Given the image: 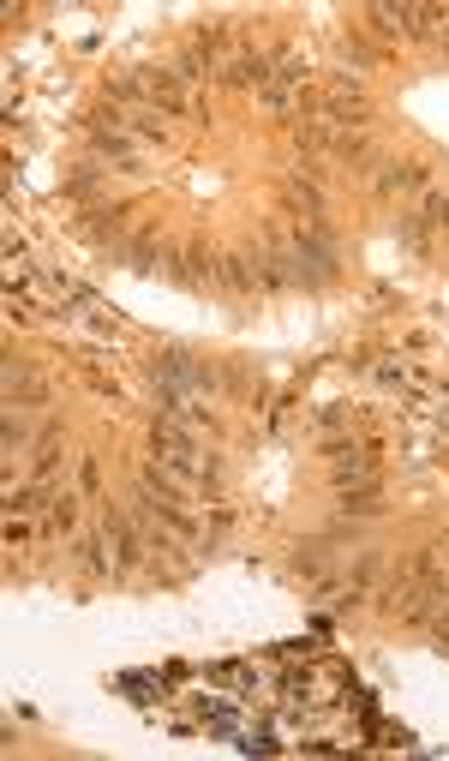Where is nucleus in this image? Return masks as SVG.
<instances>
[{
  "instance_id": "obj_1",
  "label": "nucleus",
  "mask_w": 449,
  "mask_h": 761,
  "mask_svg": "<svg viewBox=\"0 0 449 761\" xmlns=\"http://www.w3.org/2000/svg\"><path fill=\"white\" fill-rule=\"evenodd\" d=\"M174 276H180V288H210V282H222V252H210V240H186Z\"/></svg>"
},
{
  "instance_id": "obj_2",
  "label": "nucleus",
  "mask_w": 449,
  "mask_h": 761,
  "mask_svg": "<svg viewBox=\"0 0 449 761\" xmlns=\"http://www.w3.org/2000/svg\"><path fill=\"white\" fill-rule=\"evenodd\" d=\"M102 540H108V552H114V564H120V570H132V564H138V534H132V522H126V516H114V510H108V516H102Z\"/></svg>"
},
{
  "instance_id": "obj_3",
  "label": "nucleus",
  "mask_w": 449,
  "mask_h": 761,
  "mask_svg": "<svg viewBox=\"0 0 449 761\" xmlns=\"http://www.w3.org/2000/svg\"><path fill=\"white\" fill-rule=\"evenodd\" d=\"M222 288L258 294V264H252V252H222Z\"/></svg>"
},
{
  "instance_id": "obj_4",
  "label": "nucleus",
  "mask_w": 449,
  "mask_h": 761,
  "mask_svg": "<svg viewBox=\"0 0 449 761\" xmlns=\"http://www.w3.org/2000/svg\"><path fill=\"white\" fill-rule=\"evenodd\" d=\"M270 66H276L270 54L246 48V54H234V60H228V78H234V84H264V78H270Z\"/></svg>"
},
{
  "instance_id": "obj_5",
  "label": "nucleus",
  "mask_w": 449,
  "mask_h": 761,
  "mask_svg": "<svg viewBox=\"0 0 449 761\" xmlns=\"http://www.w3.org/2000/svg\"><path fill=\"white\" fill-rule=\"evenodd\" d=\"M408 186H420V168L414 162H384L378 168V192H408Z\"/></svg>"
},
{
  "instance_id": "obj_6",
  "label": "nucleus",
  "mask_w": 449,
  "mask_h": 761,
  "mask_svg": "<svg viewBox=\"0 0 449 761\" xmlns=\"http://www.w3.org/2000/svg\"><path fill=\"white\" fill-rule=\"evenodd\" d=\"M420 222H426V228H449V186H426V198H420Z\"/></svg>"
},
{
  "instance_id": "obj_7",
  "label": "nucleus",
  "mask_w": 449,
  "mask_h": 761,
  "mask_svg": "<svg viewBox=\"0 0 449 761\" xmlns=\"http://www.w3.org/2000/svg\"><path fill=\"white\" fill-rule=\"evenodd\" d=\"M288 204H294V210H306L312 222L324 216V192H318L312 180H288Z\"/></svg>"
},
{
  "instance_id": "obj_8",
  "label": "nucleus",
  "mask_w": 449,
  "mask_h": 761,
  "mask_svg": "<svg viewBox=\"0 0 449 761\" xmlns=\"http://www.w3.org/2000/svg\"><path fill=\"white\" fill-rule=\"evenodd\" d=\"M132 264H138V270H156V234H138V246H132Z\"/></svg>"
},
{
  "instance_id": "obj_9",
  "label": "nucleus",
  "mask_w": 449,
  "mask_h": 761,
  "mask_svg": "<svg viewBox=\"0 0 449 761\" xmlns=\"http://www.w3.org/2000/svg\"><path fill=\"white\" fill-rule=\"evenodd\" d=\"M54 456H60V432H42V444H36V468L48 474V468H54Z\"/></svg>"
},
{
  "instance_id": "obj_10",
  "label": "nucleus",
  "mask_w": 449,
  "mask_h": 761,
  "mask_svg": "<svg viewBox=\"0 0 449 761\" xmlns=\"http://www.w3.org/2000/svg\"><path fill=\"white\" fill-rule=\"evenodd\" d=\"M102 480H96V462H78V492H96Z\"/></svg>"
}]
</instances>
